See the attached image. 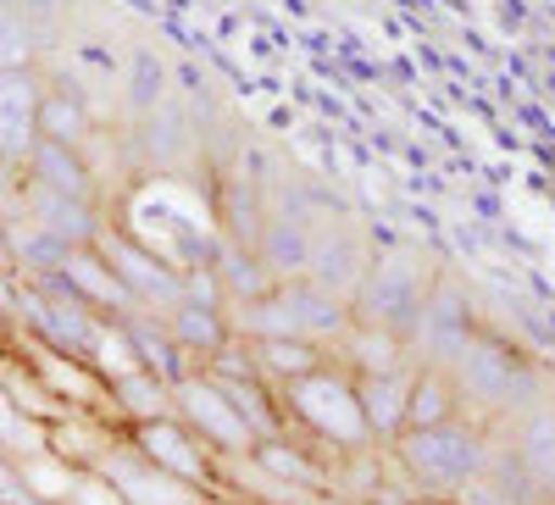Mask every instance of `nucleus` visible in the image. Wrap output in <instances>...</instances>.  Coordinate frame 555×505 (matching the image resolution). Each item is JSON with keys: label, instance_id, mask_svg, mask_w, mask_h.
<instances>
[{"label": "nucleus", "instance_id": "0eeeda50", "mask_svg": "<svg viewBox=\"0 0 555 505\" xmlns=\"http://www.w3.org/2000/svg\"><path fill=\"white\" fill-rule=\"evenodd\" d=\"M95 250H101V261L112 267V279L128 289V300L139 311L167 316L172 306H183V272H172L156 250H145L133 234H122V228H101Z\"/></svg>", "mask_w": 555, "mask_h": 505}, {"label": "nucleus", "instance_id": "bb28decb", "mask_svg": "<svg viewBox=\"0 0 555 505\" xmlns=\"http://www.w3.org/2000/svg\"><path fill=\"white\" fill-rule=\"evenodd\" d=\"M250 467H261L278 489H322L328 483V472H322V462L306 450V444H289L284 433L278 439H261L250 450Z\"/></svg>", "mask_w": 555, "mask_h": 505}, {"label": "nucleus", "instance_id": "2f4dec72", "mask_svg": "<svg viewBox=\"0 0 555 505\" xmlns=\"http://www.w3.org/2000/svg\"><path fill=\"white\" fill-rule=\"evenodd\" d=\"M39 62V39L28 17L17 12V0H0V73H34Z\"/></svg>", "mask_w": 555, "mask_h": 505}, {"label": "nucleus", "instance_id": "c756f323", "mask_svg": "<svg viewBox=\"0 0 555 505\" xmlns=\"http://www.w3.org/2000/svg\"><path fill=\"white\" fill-rule=\"evenodd\" d=\"M106 389H112V411H122L133 428L172 417V389L156 384L151 373H128V378H117V384H106Z\"/></svg>", "mask_w": 555, "mask_h": 505}, {"label": "nucleus", "instance_id": "6ab92c4d", "mask_svg": "<svg viewBox=\"0 0 555 505\" xmlns=\"http://www.w3.org/2000/svg\"><path fill=\"white\" fill-rule=\"evenodd\" d=\"M56 279L67 284V295H78L89 311H95V316H112V323H122L128 311H139V306L128 300V289L112 279V267L101 261V250H95V245H89V250H73V256H67V267L56 272Z\"/></svg>", "mask_w": 555, "mask_h": 505}, {"label": "nucleus", "instance_id": "b1692460", "mask_svg": "<svg viewBox=\"0 0 555 505\" xmlns=\"http://www.w3.org/2000/svg\"><path fill=\"white\" fill-rule=\"evenodd\" d=\"M162 328L172 334V345L183 350V355H195L201 361V373H206V361L234 339L228 334V311H217V306H195V300H183V306H172L167 316H162Z\"/></svg>", "mask_w": 555, "mask_h": 505}, {"label": "nucleus", "instance_id": "f3484780", "mask_svg": "<svg viewBox=\"0 0 555 505\" xmlns=\"http://www.w3.org/2000/svg\"><path fill=\"white\" fill-rule=\"evenodd\" d=\"M411 378H416V361H411V366H400V373L356 378V405H361V423H366V433H373V444H395V439L405 433Z\"/></svg>", "mask_w": 555, "mask_h": 505}, {"label": "nucleus", "instance_id": "20e7f679", "mask_svg": "<svg viewBox=\"0 0 555 505\" xmlns=\"http://www.w3.org/2000/svg\"><path fill=\"white\" fill-rule=\"evenodd\" d=\"M278 405H284V417H295L300 428H311V439L334 444L345 455L373 450V433H366L361 405H356V384L345 373H334V366H322V373L289 384Z\"/></svg>", "mask_w": 555, "mask_h": 505}, {"label": "nucleus", "instance_id": "1a4fd4ad", "mask_svg": "<svg viewBox=\"0 0 555 505\" xmlns=\"http://www.w3.org/2000/svg\"><path fill=\"white\" fill-rule=\"evenodd\" d=\"M366 261H373V245L361 239L356 222H317L311 228V256H306V284L328 289L334 300H356Z\"/></svg>", "mask_w": 555, "mask_h": 505}, {"label": "nucleus", "instance_id": "a878e982", "mask_svg": "<svg viewBox=\"0 0 555 505\" xmlns=\"http://www.w3.org/2000/svg\"><path fill=\"white\" fill-rule=\"evenodd\" d=\"M250 361H256L261 384L289 389V384L322 373V366H328V350H317L311 339H267V345H250Z\"/></svg>", "mask_w": 555, "mask_h": 505}, {"label": "nucleus", "instance_id": "7c9ffc66", "mask_svg": "<svg viewBox=\"0 0 555 505\" xmlns=\"http://www.w3.org/2000/svg\"><path fill=\"white\" fill-rule=\"evenodd\" d=\"M51 450L44 444V423L34 417L28 405H17V394L0 384V455H12V462H28V455Z\"/></svg>", "mask_w": 555, "mask_h": 505}, {"label": "nucleus", "instance_id": "aec40b11", "mask_svg": "<svg viewBox=\"0 0 555 505\" xmlns=\"http://www.w3.org/2000/svg\"><path fill=\"white\" fill-rule=\"evenodd\" d=\"M512 455H517V467L522 478L539 489V500L550 494L555 500V405H528L517 428H512Z\"/></svg>", "mask_w": 555, "mask_h": 505}, {"label": "nucleus", "instance_id": "412c9836", "mask_svg": "<svg viewBox=\"0 0 555 505\" xmlns=\"http://www.w3.org/2000/svg\"><path fill=\"white\" fill-rule=\"evenodd\" d=\"M23 183L51 190V195H73V200H95V178H89L83 151H67V145H51V140H34V151L23 161Z\"/></svg>", "mask_w": 555, "mask_h": 505}, {"label": "nucleus", "instance_id": "5701e85b", "mask_svg": "<svg viewBox=\"0 0 555 505\" xmlns=\"http://www.w3.org/2000/svg\"><path fill=\"white\" fill-rule=\"evenodd\" d=\"M206 272H211V284H217V295H222V311H228V306H245V300H261V295L278 289L267 272H261L256 250H245V245H234V239H217Z\"/></svg>", "mask_w": 555, "mask_h": 505}, {"label": "nucleus", "instance_id": "ddd939ff", "mask_svg": "<svg viewBox=\"0 0 555 505\" xmlns=\"http://www.w3.org/2000/svg\"><path fill=\"white\" fill-rule=\"evenodd\" d=\"M17 211L34 222V228H44L56 245H67V250H89L101 239V211H95V200H73V195H51V190H34V183H23L17 190Z\"/></svg>", "mask_w": 555, "mask_h": 505}, {"label": "nucleus", "instance_id": "c9c22d12", "mask_svg": "<svg viewBox=\"0 0 555 505\" xmlns=\"http://www.w3.org/2000/svg\"><path fill=\"white\" fill-rule=\"evenodd\" d=\"M17 190H23V172H17V167H12L7 156H0V206H7V200H12Z\"/></svg>", "mask_w": 555, "mask_h": 505}, {"label": "nucleus", "instance_id": "423d86ee", "mask_svg": "<svg viewBox=\"0 0 555 505\" xmlns=\"http://www.w3.org/2000/svg\"><path fill=\"white\" fill-rule=\"evenodd\" d=\"M478 339V311H473V295L461 289L450 272H439V279L428 284L423 295V311H416V323L405 334V350L416 366H439V373H450L455 355L467 350Z\"/></svg>", "mask_w": 555, "mask_h": 505}, {"label": "nucleus", "instance_id": "dca6fc26", "mask_svg": "<svg viewBox=\"0 0 555 505\" xmlns=\"http://www.w3.org/2000/svg\"><path fill=\"white\" fill-rule=\"evenodd\" d=\"M122 334H128L139 366H145L156 384L178 389L183 378H195V373H201V361H195V355H183V350L172 345V334L162 328V316H151V311H128V316H122Z\"/></svg>", "mask_w": 555, "mask_h": 505}, {"label": "nucleus", "instance_id": "9d476101", "mask_svg": "<svg viewBox=\"0 0 555 505\" xmlns=\"http://www.w3.org/2000/svg\"><path fill=\"white\" fill-rule=\"evenodd\" d=\"M133 151H139V161H145L151 172H190L201 161V122H195V112L183 106L178 95H167L156 112L139 117Z\"/></svg>", "mask_w": 555, "mask_h": 505}, {"label": "nucleus", "instance_id": "cd10ccee", "mask_svg": "<svg viewBox=\"0 0 555 505\" xmlns=\"http://www.w3.org/2000/svg\"><path fill=\"white\" fill-rule=\"evenodd\" d=\"M339 355L356 366V378H378V373H400V366H411L405 339H395V334H384V328H361V323L345 334Z\"/></svg>", "mask_w": 555, "mask_h": 505}, {"label": "nucleus", "instance_id": "9b49d317", "mask_svg": "<svg viewBox=\"0 0 555 505\" xmlns=\"http://www.w3.org/2000/svg\"><path fill=\"white\" fill-rule=\"evenodd\" d=\"M95 472L112 483V494H117L122 505H201V500H206L201 489H190V483L167 478L162 467H151L133 444H106V455L95 462Z\"/></svg>", "mask_w": 555, "mask_h": 505}, {"label": "nucleus", "instance_id": "393cba45", "mask_svg": "<svg viewBox=\"0 0 555 505\" xmlns=\"http://www.w3.org/2000/svg\"><path fill=\"white\" fill-rule=\"evenodd\" d=\"M461 417V394L455 378L439 373V366H416L411 378V400H405V433H423V428H444Z\"/></svg>", "mask_w": 555, "mask_h": 505}, {"label": "nucleus", "instance_id": "f03ea898", "mask_svg": "<svg viewBox=\"0 0 555 505\" xmlns=\"http://www.w3.org/2000/svg\"><path fill=\"white\" fill-rule=\"evenodd\" d=\"M450 378H455L461 405H473L478 417H522L528 405H539V373L512 345H500L489 334H478L455 355Z\"/></svg>", "mask_w": 555, "mask_h": 505}, {"label": "nucleus", "instance_id": "473e14b6", "mask_svg": "<svg viewBox=\"0 0 555 505\" xmlns=\"http://www.w3.org/2000/svg\"><path fill=\"white\" fill-rule=\"evenodd\" d=\"M17 12L28 17V28H34V39H39V51H44V39H56V28L67 23L73 0H17Z\"/></svg>", "mask_w": 555, "mask_h": 505}, {"label": "nucleus", "instance_id": "6e6552de", "mask_svg": "<svg viewBox=\"0 0 555 505\" xmlns=\"http://www.w3.org/2000/svg\"><path fill=\"white\" fill-rule=\"evenodd\" d=\"M172 417L190 428L211 455H250V450H256V433L240 423V411L228 405V394H222L206 373L183 378V384L172 389Z\"/></svg>", "mask_w": 555, "mask_h": 505}, {"label": "nucleus", "instance_id": "72a5a7b5", "mask_svg": "<svg viewBox=\"0 0 555 505\" xmlns=\"http://www.w3.org/2000/svg\"><path fill=\"white\" fill-rule=\"evenodd\" d=\"M0 505H39V500L28 494V483H23V472H17L12 455H0Z\"/></svg>", "mask_w": 555, "mask_h": 505}, {"label": "nucleus", "instance_id": "f704fd0d", "mask_svg": "<svg viewBox=\"0 0 555 505\" xmlns=\"http://www.w3.org/2000/svg\"><path fill=\"white\" fill-rule=\"evenodd\" d=\"M12 311H17V272L0 261V316L12 323Z\"/></svg>", "mask_w": 555, "mask_h": 505}, {"label": "nucleus", "instance_id": "e433bc0d", "mask_svg": "<svg viewBox=\"0 0 555 505\" xmlns=\"http://www.w3.org/2000/svg\"><path fill=\"white\" fill-rule=\"evenodd\" d=\"M7 334H12V323H7V316H0V339H7Z\"/></svg>", "mask_w": 555, "mask_h": 505}, {"label": "nucleus", "instance_id": "2eb2a0df", "mask_svg": "<svg viewBox=\"0 0 555 505\" xmlns=\"http://www.w3.org/2000/svg\"><path fill=\"white\" fill-rule=\"evenodd\" d=\"M278 295L289 300L295 323H300V339H311L317 350H339V345H345V334L356 328L350 306H345V300H334L328 289L306 284V279H289V284H278Z\"/></svg>", "mask_w": 555, "mask_h": 505}, {"label": "nucleus", "instance_id": "39448f33", "mask_svg": "<svg viewBox=\"0 0 555 505\" xmlns=\"http://www.w3.org/2000/svg\"><path fill=\"white\" fill-rule=\"evenodd\" d=\"M12 323H23L39 350H56L67 361H89V345H95L101 316L89 311L78 295H67L62 279H34V284L17 279V311H12Z\"/></svg>", "mask_w": 555, "mask_h": 505}, {"label": "nucleus", "instance_id": "a211bd4d", "mask_svg": "<svg viewBox=\"0 0 555 505\" xmlns=\"http://www.w3.org/2000/svg\"><path fill=\"white\" fill-rule=\"evenodd\" d=\"M256 261L272 284H289V279H306V256H311V228L289 211H267L261 228H256Z\"/></svg>", "mask_w": 555, "mask_h": 505}, {"label": "nucleus", "instance_id": "4be33fe9", "mask_svg": "<svg viewBox=\"0 0 555 505\" xmlns=\"http://www.w3.org/2000/svg\"><path fill=\"white\" fill-rule=\"evenodd\" d=\"M34 133H39V140H51V145L83 151V145H89V133H95V112H89V101L78 95V89H67V83H44Z\"/></svg>", "mask_w": 555, "mask_h": 505}, {"label": "nucleus", "instance_id": "7ed1b4c3", "mask_svg": "<svg viewBox=\"0 0 555 505\" xmlns=\"http://www.w3.org/2000/svg\"><path fill=\"white\" fill-rule=\"evenodd\" d=\"M434 284V272L423 267V256L405 250V245H389V250H373V261H366V279L350 300V316L361 328H384L395 339L411 334L416 311H423V295Z\"/></svg>", "mask_w": 555, "mask_h": 505}, {"label": "nucleus", "instance_id": "f8f14e48", "mask_svg": "<svg viewBox=\"0 0 555 505\" xmlns=\"http://www.w3.org/2000/svg\"><path fill=\"white\" fill-rule=\"evenodd\" d=\"M139 455H145L151 467H162L167 478H178V483H190V489H201V494H211V450L183 428L178 417H162V423H139L133 428V439H128Z\"/></svg>", "mask_w": 555, "mask_h": 505}, {"label": "nucleus", "instance_id": "c85d7f7f", "mask_svg": "<svg viewBox=\"0 0 555 505\" xmlns=\"http://www.w3.org/2000/svg\"><path fill=\"white\" fill-rule=\"evenodd\" d=\"M167 95H172V73H167V62L151 51V44H139V51L128 56V78H122V101H128V117L139 122L145 112H156Z\"/></svg>", "mask_w": 555, "mask_h": 505}, {"label": "nucleus", "instance_id": "4468645a", "mask_svg": "<svg viewBox=\"0 0 555 505\" xmlns=\"http://www.w3.org/2000/svg\"><path fill=\"white\" fill-rule=\"evenodd\" d=\"M39 95L44 78L39 73H0V156H7L17 172L34 151V117H39Z\"/></svg>", "mask_w": 555, "mask_h": 505}, {"label": "nucleus", "instance_id": "f257e3e1", "mask_svg": "<svg viewBox=\"0 0 555 505\" xmlns=\"http://www.w3.org/2000/svg\"><path fill=\"white\" fill-rule=\"evenodd\" d=\"M489 450H494L489 433L473 428L467 417L395 439V455H400L405 478L423 489V494H461L467 483H478L483 467H489Z\"/></svg>", "mask_w": 555, "mask_h": 505}]
</instances>
